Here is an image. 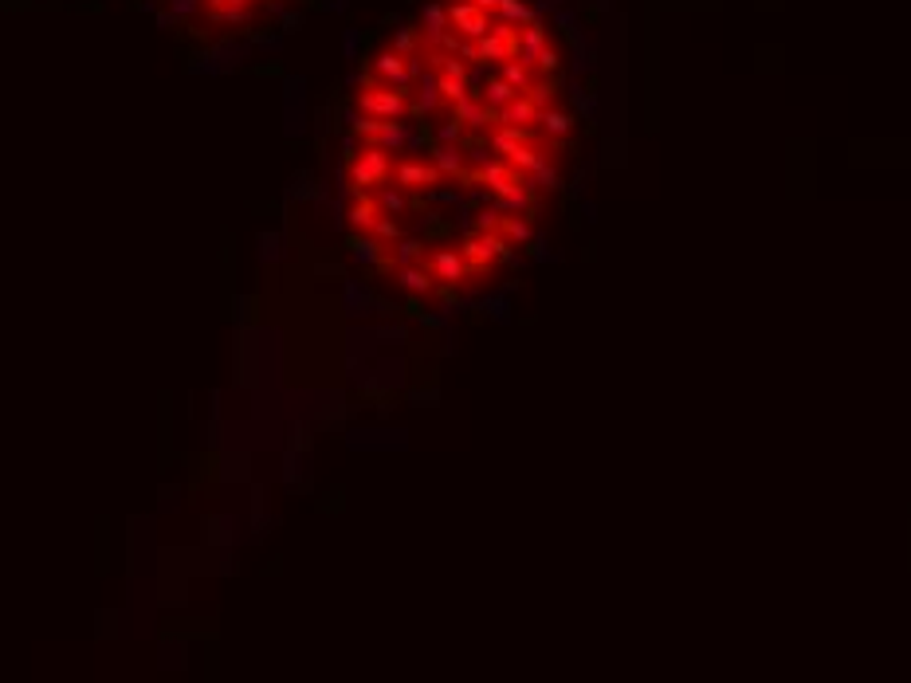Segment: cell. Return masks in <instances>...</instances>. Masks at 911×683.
<instances>
[{
    "instance_id": "obj_3",
    "label": "cell",
    "mask_w": 911,
    "mask_h": 683,
    "mask_svg": "<svg viewBox=\"0 0 911 683\" xmlns=\"http://www.w3.org/2000/svg\"><path fill=\"white\" fill-rule=\"evenodd\" d=\"M472 4L483 8V12H495V8H499V0H472Z\"/></svg>"
},
{
    "instance_id": "obj_2",
    "label": "cell",
    "mask_w": 911,
    "mask_h": 683,
    "mask_svg": "<svg viewBox=\"0 0 911 683\" xmlns=\"http://www.w3.org/2000/svg\"><path fill=\"white\" fill-rule=\"evenodd\" d=\"M538 130H542L546 138H566V134L574 130V118H570V114H562V110H542Z\"/></svg>"
},
{
    "instance_id": "obj_1",
    "label": "cell",
    "mask_w": 911,
    "mask_h": 683,
    "mask_svg": "<svg viewBox=\"0 0 911 683\" xmlns=\"http://www.w3.org/2000/svg\"><path fill=\"white\" fill-rule=\"evenodd\" d=\"M448 24H452L464 40H483V36L491 32V12L476 8L472 0H456V4L448 8Z\"/></svg>"
}]
</instances>
